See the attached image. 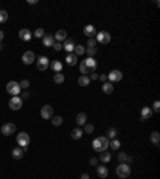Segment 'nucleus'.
<instances>
[{
	"label": "nucleus",
	"instance_id": "1",
	"mask_svg": "<svg viewBox=\"0 0 160 179\" xmlns=\"http://www.w3.org/2000/svg\"><path fill=\"white\" fill-rule=\"evenodd\" d=\"M109 147V139L106 136H99L96 139H93V150L96 152H106Z\"/></svg>",
	"mask_w": 160,
	"mask_h": 179
},
{
	"label": "nucleus",
	"instance_id": "2",
	"mask_svg": "<svg viewBox=\"0 0 160 179\" xmlns=\"http://www.w3.org/2000/svg\"><path fill=\"white\" fill-rule=\"evenodd\" d=\"M115 174L120 177V179H127L130 174H131V166L128 163H120L115 169Z\"/></svg>",
	"mask_w": 160,
	"mask_h": 179
},
{
	"label": "nucleus",
	"instance_id": "3",
	"mask_svg": "<svg viewBox=\"0 0 160 179\" xmlns=\"http://www.w3.org/2000/svg\"><path fill=\"white\" fill-rule=\"evenodd\" d=\"M96 43H101V45H107V43H110V40H112V35L107 32V31H101V32H96Z\"/></svg>",
	"mask_w": 160,
	"mask_h": 179
},
{
	"label": "nucleus",
	"instance_id": "4",
	"mask_svg": "<svg viewBox=\"0 0 160 179\" xmlns=\"http://www.w3.org/2000/svg\"><path fill=\"white\" fill-rule=\"evenodd\" d=\"M6 91H8V95H11V96H19V93L23 91L21 87H19V83L18 82H8L6 83Z\"/></svg>",
	"mask_w": 160,
	"mask_h": 179
},
{
	"label": "nucleus",
	"instance_id": "5",
	"mask_svg": "<svg viewBox=\"0 0 160 179\" xmlns=\"http://www.w3.org/2000/svg\"><path fill=\"white\" fill-rule=\"evenodd\" d=\"M16 143H18V147H23V149H26L27 146H29V143H31V138H29V134L27 133H18V136H16Z\"/></svg>",
	"mask_w": 160,
	"mask_h": 179
},
{
	"label": "nucleus",
	"instance_id": "6",
	"mask_svg": "<svg viewBox=\"0 0 160 179\" xmlns=\"http://www.w3.org/2000/svg\"><path fill=\"white\" fill-rule=\"evenodd\" d=\"M50 67V59L46 56H39L37 58V69L39 70H46Z\"/></svg>",
	"mask_w": 160,
	"mask_h": 179
},
{
	"label": "nucleus",
	"instance_id": "7",
	"mask_svg": "<svg viewBox=\"0 0 160 179\" xmlns=\"http://www.w3.org/2000/svg\"><path fill=\"white\" fill-rule=\"evenodd\" d=\"M8 106H10L11 110H19V109L23 107V98H19V96H13V98L10 99V102H8Z\"/></svg>",
	"mask_w": 160,
	"mask_h": 179
},
{
	"label": "nucleus",
	"instance_id": "8",
	"mask_svg": "<svg viewBox=\"0 0 160 179\" xmlns=\"http://www.w3.org/2000/svg\"><path fill=\"white\" fill-rule=\"evenodd\" d=\"M35 62V53L34 51H24L23 53V64H26V66H31V64H34Z\"/></svg>",
	"mask_w": 160,
	"mask_h": 179
},
{
	"label": "nucleus",
	"instance_id": "9",
	"mask_svg": "<svg viewBox=\"0 0 160 179\" xmlns=\"http://www.w3.org/2000/svg\"><path fill=\"white\" fill-rule=\"evenodd\" d=\"M0 131H2L3 136H10V134H13L16 131V125L15 123H5L2 128H0Z\"/></svg>",
	"mask_w": 160,
	"mask_h": 179
},
{
	"label": "nucleus",
	"instance_id": "10",
	"mask_svg": "<svg viewBox=\"0 0 160 179\" xmlns=\"http://www.w3.org/2000/svg\"><path fill=\"white\" fill-rule=\"evenodd\" d=\"M122 79H123V74H122V70H112V72L107 75V80H109L110 83L120 82Z\"/></svg>",
	"mask_w": 160,
	"mask_h": 179
},
{
	"label": "nucleus",
	"instance_id": "11",
	"mask_svg": "<svg viewBox=\"0 0 160 179\" xmlns=\"http://www.w3.org/2000/svg\"><path fill=\"white\" fill-rule=\"evenodd\" d=\"M40 115H42V118H45V120H50L51 117H53V107L51 106H43L42 107V110H40Z\"/></svg>",
	"mask_w": 160,
	"mask_h": 179
},
{
	"label": "nucleus",
	"instance_id": "12",
	"mask_svg": "<svg viewBox=\"0 0 160 179\" xmlns=\"http://www.w3.org/2000/svg\"><path fill=\"white\" fill-rule=\"evenodd\" d=\"M83 34H85L88 39H95V35H96V27L93 26V24H87L85 27H83Z\"/></svg>",
	"mask_w": 160,
	"mask_h": 179
},
{
	"label": "nucleus",
	"instance_id": "13",
	"mask_svg": "<svg viewBox=\"0 0 160 179\" xmlns=\"http://www.w3.org/2000/svg\"><path fill=\"white\" fill-rule=\"evenodd\" d=\"M53 39H54V42L63 43L66 39H67V32H66V31H63V29H59L58 32H56V34L53 35Z\"/></svg>",
	"mask_w": 160,
	"mask_h": 179
},
{
	"label": "nucleus",
	"instance_id": "14",
	"mask_svg": "<svg viewBox=\"0 0 160 179\" xmlns=\"http://www.w3.org/2000/svg\"><path fill=\"white\" fill-rule=\"evenodd\" d=\"M83 64L87 66V69H88V72L91 70H96V66H98V62H96V59L95 58H87L85 61H83Z\"/></svg>",
	"mask_w": 160,
	"mask_h": 179
},
{
	"label": "nucleus",
	"instance_id": "15",
	"mask_svg": "<svg viewBox=\"0 0 160 179\" xmlns=\"http://www.w3.org/2000/svg\"><path fill=\"white\" fill-rule=\"evenodd\" d=\"M24 152H26V149H23V147H15V149L11 150V157H13L15 160H21L23 155H24Z\"/></svg>",
	"mask_w": 160,
	"mask_h": 179
},
{
	"label": "nucleus",
	"instance_id": "16",
	"mask_svg": "<svg viewBox=\"0 0 160 179\" xmlns=\"http://www.w3.org/2000/svg\"><path fill=\"white\" fill-rule=\"evenodd\" d=\"M19 39H21L23 42L32 40V32H31L29 29H21V31H19Z\"/></svg>",
	"mask_w": 160,
	"mask_h": 179
},
{
	"label": "nucleus",
	"instance_id": "17",
	"mask_svg": "<svg viewBox=\"0 0 160 179\" xmlns=\"http://www.w3.org/2000/svg\"><path fill=\"white\" fill-rule=\"evenodd\" d=\"M63 50H64V51H67V54L74 53V42H72V39H66V40H64V43H63Z\"/></svg>",
	"mask_w": 160,
	"mask_h": 179
},
{
	"label": "nucleus",
	"instance_id": "18",
	"mask_svg": "<svg viewBox=\"0 0 160 179\" xmlns=\"http://www.w3.org/2000/svg\"><path fill=\"white\" fill-rule=\"evenodd\" d=\"M96 173H98V176L101 179H106L109 176V169H107V166H98L96 168Z\"/></svg>",
	"mask_w": 160,
	"mask_h": 179
},
{
	"label": "nucleus",
	"instance_id": "19",
	"mask_svg": "<svg viewBox=\"0 0 160 179\" xmlns=\"http://www.w3.org/2000/svg\"><path fill=\"white\" fill-rule=\"evenodd\" d=\"M42 42H43V45H45V46H48V48L54 45V39H53V35H50V34H48V35H43Z\"/></svg>",
	"mask_w": 160,
	"mask_h": 179
},
{
	"label": "nucleus",
	"instance_id": "20",
	"mask_svg": "<svg viewBox=\"0 0 160 179\" xmlns=\"http://www.w3.org/2000/svg\"><path fill=\"white\" fill-rule=\"evenodd\" d=\"M112 91H114V85H112L110 82L102 83V93H106V95H112Z\"/></svg>",
	"mask_w": 160,
	"mask_h": 179
},
{
	"label": "nucleus",
	"instance_id": "21",
	"mask_svg": "<svg viewBox=\"0 0 160 179\" xmlns=\"http://www.w3.org/2000/svg\"><path fill=\"white\" fill-rule=\"evenodd\" d=\"M152 114H154V112L150 110V107H143V109H141V117H143V120L150 118V117H152Z\"/></svg>",
	"mask_w": 160,
	"mask_h": 179
},
{
	"label": "nucleus",
	"instance_id": "22",
	"mask_svg": "<svg viewBox=\"0 0 160 179\" xmlns=\"http://www.w3.org/2000/svg\"><path fill=\"white\" fill-rule=\"evenodd\" d=\"M71 136H72V139H75V141L80 139V138L83 136V130H82V128H74L72 133H71Z\"/></svg>",
	"mask_w": 160,
	"mask_h": 179
},
{
	"label": "nucleus",
	"instance_id": "23",
	"mask_svg": "<svg viewBox=\"0 0 160 179\" xmlns=\"http://www.w3.org/2000/svg\"><path fill=\"white\" fill-rule=\"evenodd\" d=\"M50 120H51V125H53V126H61V125H63V121H64L61 115H53Z\"/></svg>",
	"mask_w": 160,
	"mask_h": 179
},
{
	"label": "nucleus",
	"instance_id": "24",
	"mask_svg": "<svg viewBox=\"0 0 160 179\" xmlns=\"http://www.w3.org/2000/svg\"><path fill=\"white\" fill-rule=\"evenodd\" d=\"M85 123H87V114H85V112H80V114L77 115V125L83 126Z\"/></svg>",
	"mask_w": 160,
	"mask_h": 179
},
{
	"label": "nucleus",
	"instance_id": "25",
	"mask_svg": "<svg viewBox=\"0 0 160 179\" xmlns=\"http://www.w3.org/2000/svg\"><path fill=\"white\" fill-rule=\"evenodd\" d=\"M106 138L110 141V139H115L117 138V130L114 128V126H110V128H107V133H106Z\"/></svg>",
	"mask_w": 160,
	"mask_h": 179
},
{
	"label": "nucleus",
	"instance_id": "26",
	"mask_svg": "<svg viewBox=\"0 0 160 179\" xmlns=\"http://www.w3.org/2000/svg\"><path fill=\"white\" fill-rule=\"evenodd\" d=\"M50 66H51V69H53L56 74L63 70V64H61V61H53V62H50Z\"/></svg>",
	"mask_w": 160,
	"mask_h": 179
},
{
	"label": "nucleus",
	"instance_id": "27",
	"mask_svg": "<svg viewBox=\"0 0 160 179\" xmlns=\"http://www.w3.org/2000/svg\"><path fill=\"white\" fill-rule=\"evenodd\" d=\"M74 54H75V56L85 54V46H83V45H75V46H74Z\"/></svg>",
	"mask_w": 160,
	"mask_h": 179
},
{
	"label": "nucleus",
	"instance_id": "28",
	"mask_svg": "<svg viewBox=\"0 0 160 179\" xmlns=\"http://www.w3.org/2000/svg\"><path fill=\"white\" fill-rule=\"evenodd\" d=\"M66 62H67L69 66H74V64H77V56H75L74 53L67 54V56H66Z\"/></svg>",
	"mask_w": 160,
	"mask_h": 179
},
{
	"label": "nucleus",
	"instance_id": "29",
	"mask_svg": "<svg viewBox=\"0 0 160 179\" xmlns=\"http://www.w3.org/2000/svg\"><path fill=\"white\" fill-rule=\"evenodd\" d=\"M109 147L112 149V150H119L120 149V141L115 138V139H110L109 141Z\"/></svg>",
	"mask_w": 160,
	"mask_h": 179
},
{
	"label": "nucleus",
	"instance_id": "30",
	"mask_svg": "<svg viewBox=\"0 0 160 179\" xmlns=\"http://www.w3.org/2000/svg\"><path fill=\"white\" fill-rule=\"evenodd\" d=\"M110 158H112V155L107 152V150H106V152H101V155H99V160H101L102 163H107V162H110Z\"/></svg>",
	"mask_w": 160,
	"mask_h": 179
},
{
	"label": "nucleus",
	"instance_id": "31",
	"mask_svg": "<svg viewBox=\"0 0 160 179\" xmlns=\"http://www.w3.org/2000/svg\"><path fill=\"white\" fill-rule=\"evenodd\" d=\"M79 85H80V87H88V85H90L88 75H82V77H79Z\"/></svg>",
	"mask_w": 160,
	"mask_h": 179
},
{
	"label": "nucleus",
	"instance_id": "32",
	"mask_svg": "<svg viewBox=\"0 0 160 179\" xmlns=\"http://www.w3.org/2000/svg\"><path fill=\"white\" fill-rule=\"evenodd\" d=\"M85 53L88 54V58H95L98 54V48L96 46H91V48H85Z\"/></svg>",
	"mask_w": 160,
	"mask_h": 179
},
{
	"label": "nucleus",
	"instance_id": "33",
	"mask_svg": "<svg viewBox=\"0 0 160 179\" xmlns=\"http://www.w3.org/2000/svg\"><path fill=\"white\" fill-rule=\"evenodd\" d=\"M53 80H54V83H63L66 80V77L63 75V72H58V74L53 75Z\"/></svg>",
	"mask_w": 160,
	"mask_h": 179
},
{
	"label": "nucleus",
	"instance_id": "34",
	"mask_svg": "<svg viewBox=\"0 0 160 179\" xmlns=\"http://www.w3.org/2000/svg\"><path fill=\"white\" fill-rule=\"evenodd\" d=\"M150 141H152V144L158 146V143H160V134L157 133V131H154V133H150Z\"/></svg>",
	"mask_w": 160,
	"mask_h": 179
},
{
	"label": "nucleus",
	"instance_id": "35",
	"mask_svg": "<svg viewBox=\"0 0 160 179\" xmlns=\"http://www.w3.org/2000/svg\"><path fill=\"white\" fill-rule=\"evenodd\" d=\"M119 162L120 163H127V162H131V158L125 152H122V154H119Z\"/></svg>",
	"mask_w": 160,
	"mask_h": 179
},
{
	"label": "nucleus",
	"instance_id": "36",
	"mask_svg": "<svg viewBox=\"0 0 160 179\" xmlns=\"http://www.w3.org/2000/svg\"><path fill=\"white\" fill-rule=\"evenodd\" d=\"M83 131H85V133L87 134H91L93 133V131H95V126H93L91 123H85V125H83V128H82Z\"/></svg>",
	"mask_w": 160,
	"mask_h": 179
},
{
	"label": "nucleus",
	"instance_id": "37",
	"mask_svg": "<svg viewBox=\"0 0 160 179\" xmlns=\"http://www.w3.org/2000/svg\"><path fill=\"white\" fill-rule=\"evenodd\" d=\"M32 35H35L37 39H40V37L43 39V35H45V31L42 29V27H39V29H35V31H34V34H32Z\"/></svg>",
	"mask_w": 160,
	"mask_h": 179
},
{
	"label": "nucleus",
	"instance_id": "38",
	"mask_svg": "<svg viewBox=\"0 0 160 179\" xmlns=\"http://www.w3.org/2000/svg\"><path fill=\"white\" fill-rule=\"evenodd\" d=\"M8 19V13L5 10H0V23H5Z\"/></svg>",
	"mask_w": 160,
	"mask_h": 179
},
{
	"label": "nucleus",
	"instance_id": "39",
	"mask_svg": "<svg viewBox=\"0 0 160 179\" xmlns=\"http://www.w3.org/2000/svg\"><path fill=\"white\" fill-rule=\"evenodd\" d=\"M29 85H31V82H29V80H21V82H19L21 90H23V88H24V90H27V88H29Z\"/></svg>",
	"mask_w": 160,
	"mask_h": 179
},
{
	"label": "nucleus",
	"instance_id": "40",
	"mask_svg": "<svg viewBox=\"0 0 160 179\" xmlns=\"http://www.w3.org/2000/svg\"><path fill=\"white\" fill-rule=\"evenodd\" d=\"M79 69H80L82 75H87V74H88V69H87V66L83 64V62H80V66H79Z\"/></svg>",
	"mask_w": 160,
	"mask_h": 179
},
{
	"label": "nucleus",
	"instance_id": "41",
	"mask_svg": "<svg viewBox=\"0 0 160 179\" xmlns=\"http://www.w3.org/2000/svg\"><path fill=\"white\" fill-rule=\"evenodd\" d=\"M53 50H54V51H63V43L54 42V45H53Z\"/></svg>",
	"mask_w": 160,
	"mask_h": 179
},
{
	"label": "nucleus",
	"instance_id": "42",
	"mask_svg": "<svg viewBox=\"0 0 160 179\" xmlns=\"http://www.w3.org/2000/svg\"><path fill=\"white\" fill-rule=\"evenodd\" d=\"M91 46H96V40L95 39H88V42H87V48H91Z\"/></svg>",
	"mask_w": 160,
	"mask_h": 179
},
{
	"label": "nucleus",
	"instance_id": "43",
	"mask_svg": "<svg viewBox=\"0 0 160 179\" xmlns=\"http://www.w3.org/2000/svg\"><path fill=\"white\" fill-rule=\"evenodd\" d=\"M98 80L102 82V83H106V82H107V75H106V74H99V75H98Z\"/></svg>",
	"mask_w": 160,
	"mask_h": 179
},
{
	"label": "nucleus",
	"instance_id": "44",
	"mask_svg": "<svg viewBox=\"0 0 160 179\" xmlns=\"http://www.w3.org/2000/svg\"><path fill=\"white\" fill-rule=\"evenodd\" d=\"M158 110H160V101H155V102H154V110H152V112L158 114Z\"/></svg>",
	"mask_w": 160,
	"mask_h": 179
},
{
	"label": "nucleus",
	"instance_id": "45",
	"mask_svg": "<svg viewBox=\"0 0 160 179\" xmlns=\"http://www.w3.org/2000/svg\"><path fill=\"white\" fill-rule=\"evenodd\" d=\"M90 165H91V166H96V165H98V158H96V157L90 158Z\"/></svg>",
	"mask_w": 160,
	"mask_h": 179
},
{
	"label": "nucleus",
	"instance_id": "46",
	"mask_svg": "<svg viewBox=\"0 0 160 179\" xmlns=\"http://www.w3.org/2000/svg\"><path fill=\"white\" fill-rule=\"evenodd\" d=\"M88 79H90V82H91V80H98V74H95V72H93Z\"/></svg>",
	"mask_w": 160,
	"mask_h": 179
},
{
	"label": "nucleus",
	"instance_id": "47",
	"mask_svg": "<svg viewBox=\"0 0 160 179\" xmlns=\"http://www.w3.org/2000/svg\"><path fill=\"white\" fill-rule=\"evenodd\" d=\"M29 96H31V95H29V91H24V93H23V98H24V99H27Z\"/></svg>",
	"mask_w": 160,
	"mask_h": 179
},
{
	"label": "nucleus",
	"instance_id": "48",
	"mask_svg": "<svg viewBox=\"0 0 160 179\" xmlns=\"http://www.w3.org/2000/svg\"><path fill=\"white\" fill-rule=\"evenodd\" d=\"M80 179H90V176H88L87 173H83V174L80 176Z\"/></svg>",
	"mask_w": 160,
	"mask_h": 179
},
{
	"label": "nucleus",
	"instance_id": "49",
	"mask_svg": "<svg viewBox=\"0 0 160 179\" xmlns=\"http://www.w3.org/2000/svg\"><path fill=\"white\" fill-rule=\"evenodd\" d=\"M27 3H29V5H34V3H37V0H27Z\"/></svg>",
	"mask_w": 160,
	"mask_h": 179
},
{
	"label": "nucleus",
	"instance_id": "50",
	"mask_svg": "<svg viewBox=\"0 0 160 179\" xmlns=\"http://www.w3.org/2000/svg\"><path fill=\"white\" fill-rule=\"evenodd\" d=\"M2 40H3V32L0 31V43H2Z\"/></svg>",
	"mask_w": 160,
	"mask_h": 179
},
{
	"label": "nucleus",
	"instance_id": "51",
	"mask_svg": "<svg viewBox=\"0 0 160 179\" xmlns=\"http://www.w3.org/2000/svg\"><path fill=\"white\" fill-rule=\"evenodd\" d=\"M2 48H3V45H2V43H0V50H2Z\"/></svg>",
	"mask_w": 160,
	"mask_h": 179
}]
</instances>
